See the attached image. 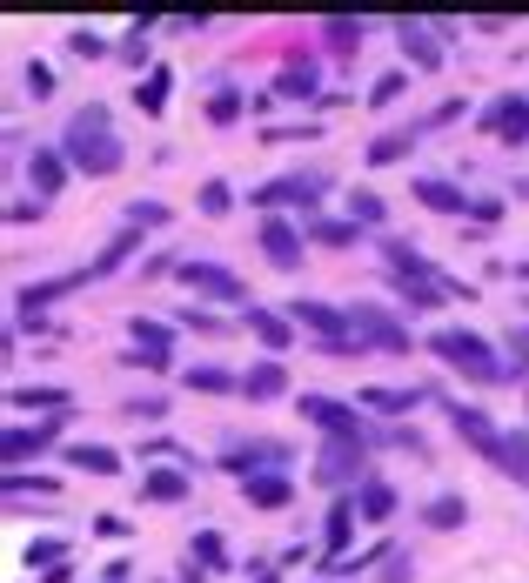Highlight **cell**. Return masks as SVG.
<instances>
[{"label": "cell", "mask_w": 529, "mask_h": 583, "mask_svg": "<svg viewBox=\"0 0 529 583\" xmlns=\"http://www.w3.org/2000/svg\"><path fill=\"white\" fill-rule=\"evenodd\" d=\"M355 510L369 516V523H382V516L396 510V490H389V483H362V496H355Z\"/></svg>", "instance_id": "ac0fdd59"}, {"label": "cell", "mask_w": 529, "mask_h": 583, "mask_svg": "<svg viewBox=\"0 0 529 583\" xmlns=\"http://www.w3.org/2000/svg\"><path fill=\"white\" fill-rule=\"evenodd\" d=\"M188 389H228V376L221 369H188Z\"/></svg>", "instance_id": "f35d334b"}, {"label": "cell", "mask_w": 529, "mask_h": 583, "mask_svg": "<svg viewBox=\"0 0 529 583\" xmlns=\"http://www.w3.org/2000/svg\"><path fill=\"white\" fill-rule=\"evenodd\" d=\"M282 362H255V369H248V376H242V389H248V396H255V403H268V396H282Z\"/></svg>", "instance_id": "4fadbf2b"}, {"label": "cell", "mask_w": 529, "mask_h": 583, "mask_svg": "<svg viewBox=\"0 0 529 583\" xmlns=\"http://www.w3.org/2000/svg\"><path fill=\"white\" fill-rule=\"evenodd\" d=\"M402 47L416 54V68H436V61H442V54H436V47H429V41H422V34H416V27H409V21H402Z\"/></svg>", "instance_id": "83f0119b"}, {"label": "cell", "mask_w": 529, "mask_h": 583, "mask_svg": "<svg viewBox=\"0 0 529 583\" xmlns=\"http://www.w3.org/2000/svg\"><path fill=\"white\" fill-rule=\"evenodd\" d=\"M429 349H436L442 362H456L463 376H476V382H503V362H496V349H489L483 336H469V329H436V336H429Z\"/></svg>", "instance_id": "7a4b0ae2"}, {"label": "cell", "mask_w": 529, "mask_h": 583, "mask_svg": "<svg viewBox=\"0 0 529 583\" xmlns=\"http://www.w3.org/2000/svg\"><path fill=\"white\" fill-rule=\"evenodd\" d=\"M329 41L342 47V54H349V47L362 41V21H329Z\"/></svg>", "instance_id": "836d02e7"}, {"label": "cell", "mask_w": 529, "mask_h": 583, "mask_svg": "<svg viewBox=\"0 0 529 583\" xmlns=\"http://www.w3.org/2000/svg\"><path fill=\"white\" fill-rule=\"evenodd\" d=\"M161 101H168V74H148V88H141V108H148V114H161Z\"/></svg>", "instance_id": "d6a6232c"}, {"label": "cell", "mask_w": 529, "mask_h": 583, "mask_svg": "<svg viewBox=\"0 0 529 583\" xmlns=\"http://www.w3.org/2000/svg\"><path fill=\"white\" fill-rule=\"evenodd\" d=\"M382 583H409V557H396V550H389V577Z\"/></svg>", "instance_id": "b9f144b4"}, {"label": "cell", "mask_w": 529, "mask_h": 583, "mask_svg": "<svg viewBox=\"0 0 529 583\" xmlns=\"http://www.w3.org/2000/svg\"><path fill=\"white\" fill-rule=\"evenodd\" d=\"M375 222H382V195L362 188V195H355V228H375Z\"/></svg>", "instance_id": "1f68e13d"}, {"label": "cell", "mask_w": 529, "mask_h": 583, "mask_svg": "<svg viewBox=\"0 0 529 583\" xmlns=\"http://www.w3.org/2000/svg\"><path fill=\"white\" fill-rule=\"evenodd\" d=\"M349 523H355V503H335V516H329V550H342V543H349Z\"/></svg>", "instance_id": "f1b7e54d"}, {"label": "cell", "mask_w": 529, "mask_h": 583, "mask_svg": "<svg viewBox=\"0 0 529 583\" xmlns=\"http://www.w3.org/2000/svg\"><path fill=\"white\" fill-rule=\"evenodd\" d=\"M489 128H496L503 141H523L529 135V101H523V94H503V101L489 108Z\"/></svg>", "instance_id": "ba28073f"}, {"label": "cell", "mask_w": 529, "mask_h": 583, "mask_svg": "<svg viewBox=\"0 0 529 583\" xmlns=\"http://www.w3.org/2000/svg\"><path fill=\"white\" fill-rule=\"evenodd\" d=\"M248 329H255L268 349H282V342H288V322H282V315H268V309H255V302H248Z\"/></svg>", "instance_id": "ffe728a7"}, {"label": "cell", "mask_w": 529, "mask_h": 583, "mask_svg": "<svg viewBox=\"0 0 529 583\" xmlns=\"http://www.w3.org/2000/svg\"><path fill=\"white\" fill-rule=\"evenodd\" d=\"M248 503H262V510H282V503H288V476H248Z\"/></svg>", "instance_id": "e0dca14e"}, {"label": "cell", "mask_w": 529, "mask_h": 583, "mask_svg": "<svg viewBox=\"0 0 529 583\" xmlns=\"http://www.w3.org/2000/svg\"><path fill=\"white\" fill-rule=\"evenodd\" d=\"M509 356L529 369V322H523V329H509Z\"/></svg>", "instance_id": "60d3db41"}, {"label": "cell", "mask_w": 529, "mask_h": 583, "mask_svg": "<svg viewBox=\"0 0 529 583\" xmlns=\"http://www.w3.org/2000/svg\"><path fill=\"white\" fill-rule=\"evenodd\" d=\"M362 403H369V409H416L422 396H416V389H362Z\"/></svg>", "instance_id": "484cf974"}, {"label": "cell", "mask_w": 529, "mask_h": 583, "mask_svg": "<svg viewBox=\"0 0 529 583\" xmlns=\"http://www.w3.org/2000/svg\"><path fill=\"white\" fill-rule=\"evenodd\" d=\"M422 516H429L436 530H456V523H463V516H469V503H463V496H436V503H429V510H422Z\"/></svg>", "instance_id": "603a6c76"}, {"label": "cell", "mask_w": 529, "mask_h": 583, "mask_svg": "<svg viewBox=\"0 0 529 583\" xmlns=\"http://www.w3.org/2000/svg\"><path fill=\"white\" fill-rule=\"evenodd\" d=\"M262 255L275 262V269H295V262H302V235H295L282 215H268L262 222Z\"/></svg>", "instance_id": "277c9868"}, {"label": "cell", "mask_w": 529, "mask_h": 583, "mask_svg": "<svg viewBox=\"0 0 529 583\" xmlns=\"http://www.w3.org/2000/svg\"><path fill=\"white\" fill-rule=\"evenodd\" d=\"M228 202H235L228 181H208V188H201V215H228Z\"/></svg>", "instance_id": "4dcf8cb0"}, {"label": "cell", "mask_w": 529, "mask_h": 583, "mask_svg": "<svg viewBox=\"0 0 529 583\" xmlns=\"http://www.w3.org/2000/svg\"><path fill=\"white\" fill-rule=\"evenodd\" d=\"M54 429H61V423H41V429H7V463H21V456L47 449V443H54Z\"/></svg>", "instance_id": "9a60e30c"}, {"label": "cell", "mask_w": 529, "mask_h": 583, "mask_svg": "<svg viewBox=\"0 0 529 583\" xmlns=\"http://www.w3.org/2000/svg\"><path fill=\"white\" fill-rule=\"evenodd\" d=\"M288 322H309L315 336H329V342H342V336H349V315H342V309H329V302H288Z\"/></svg>", "instance_id": "5b68a950"}, {"label": "cell", "mask_w": 529, "mask_h": 583, "mask_svg": "<svg viewBox=\"0 0 529 583\" xmlns=\"http://www.w3.org/2000/svg\"><path fill=\"white\" fill-rule=\"evenodd\" d=\"M255 202H262V208H288V202H302V208H309V202H315V181H302V175L268 181V188H255Z\"/></svg>", "instance_id": "30bf717a"}, {"label": "cell", "mask_w": 529, "mask_h": 583, "mask_svg": "<svg viewBox=\"0 0 529 583\" xmlns=\"http://www.w3.org/2000/svg\"><path fill=\"white\" fill-rule=\"evenodd\" d=\"M141 490L155 496V503H175V496H188V476H181V470H148Z\"/></svg>", "instance_id": "d6986e66"}, {"label": "cell", "mask_w": 529, "mask_h": 583, "mask_svg": "<svg viewBox=\"0 0 529 583\" xmlns=\"http://www.w3.org/2000/svg\"><path fill=\"white\" fill-rule=\"evenodd\" d=\"M67 47H74L81 61H94V54H101V34H94V27H81V34H67Z\"/></svg>", "instance_id": "e575fe53"}, {"label": "cell", "mask_w": 529, "mask_h": 583, "mask_svg": "<svg viewBox=\"0 0 529 583\" xmlns=\"http://www.w3.org/2000/svg\"><path fill=\"white\" fill-rule=\"evenodd\" d=\"M302 416H309L315 429H329L335 443H355V429H362V423H355V409L349 403H329V396H302Z\"/></svg>", "instance_id": "3957f363"}, {"label": "cell", "mask_w": 529, "mask_h": 583, "mask_svg": "<svg viewBox=\"0 0 529 583\" xmlns=\"http://www.w3.org/2000/svg\"><path fill=\"white\" fill-rule=\"evenodd\" d=\"M101 121H108V114L88 108V114H74V128H67V161L88 168V175H114V168H121V141H114Z\"/></svg>", "instance_id": "6da1fadb"}, {"label": "cell", "mask_w": 529, "mask_h": 583, "mask_svg": "<svg viewBox=\"0 0 529 583\" xmlns=\"http://www.w3.org/2000/svg\"><path fill=\"white\" fill-rule=\"evenodd\" d=\"M181 282H188V289H208V295H221V302H242V282H235V275L228 269H208V262H181Z\"/></svg>", "instance_id": "8992f818"}, {"label": "cell", "mask_w": 529, "mask_h": 583, "mask_svg": "<svg viewBox=\"0 0 529 583\" xmlns=\"http://www.w3.org/2000/svg\"><path fill=\"white\" fill-rule=\"evenodd\" d=\"M409 148H416V141H409V135H382V141H375V148H369V161H402V155H409Z\"/></svg>", "instance_id": "f546056e"}, {"label": "cell", "mask_w": 529, "mask_h": 583, "mask_svg": "<svg viewBox=\"0 0 529 583\" xmlns=\"http://www.w3.org/2000/svg\"><path fill=\"white\" fill-rule=\"evenodd\" d=\"M315 242H322V248H349L355 242V222H315Z\"/></svg>", "instance_id": "4316f807"}, {"label": "cell", "mask_w": 529, "mask_h": 583, "mask_svg": "<svg viewBox=\"0 0 529 583\" xmlns=\"http://www.w3.org/2000/svg\"><path fill=\"white\" fill-rule=\"evenodd\" d=\"M7 403H14V409H67L74 396H67V389H14Z\"/></svg>", "instance_id": "7402d4cb"}, {"label": "cell", "mask_w": 529, "mask_h": 583, "mask_svg": "<svg viewBox=\"0 0 529 583\" xmlns=\"http://www.w3.org/2000/svg\"><path fill=\"white\" fill-rule=\"evenodd\" d=\"M27 563H61V543L41 537V543H27Z\"/></svg>", "instance_id": "74e56055"}, {"label": "cell", "mask_w": 529, "mask_h": 583, "mask_svg": "<svg viewBox=\"0 0 529 583\" xmlns=\"http://www.w3.org/2000/svg\"><path fill=\"white\" fill-rule=\"evenodd\" d=\"M516 275H523V282H529V262H516Z\"/></svg>", "instance_id": "7bdbcfd3"}, {"label": "cell", "mask_w": 529, "mask_h": 583, "mask_svg": "<svg viewBox=\"0 0 529 583\" xmlns=\"http://www.w3.org/2000/svg\"><path fill=\"white\" fill-rule=\"evenodd\" d=\"M402 88H409V81H402V74H382V81H375V94H369V101H396Z\"/></svg>", "instance_id": "ab89813d"}, {"label": "cell", "mask_w": 529, "mask_h": 583, "mask_svg": "<svg viewBox=\"0 0 529 583\" xmlns=\"http://www.w3.org/2000/svg\"><path fill=\"white\" fill-rule=\"evenodd\" d=\"M235 114H242L235 94H215V101H208V121H235Z\"/></svg>", "instance_id": "d590c367"}, {"label": "cell", "mask_w": 529, "mask_h": 583, "mask_svg": "<svg viewBox=\"0 0 529 583\" xmlns=\"http://www.w3.org/2000/svg\"><path fill=\"white\" fill-rule=\"evenodd\" d=\"M67 463H74V470H88V476H114V470H121V456L101 449V443H74V449H67Z\"/></svg>", "instance_id": "8fae6325"}, {"label": "cell", "mask_w": 529, "mask_h": 583, "mask_svg": "<svg viewBox=\"0 0 529 583\" xmlns=\"http://www.w3.org/2000/svg\"><path fill=\"white\" fill-rule=\"evenodd\" d=\"M416 202H429L436 215H463V208H476V202H463L449 181H416Z\"/></svg>", "instance_id": "5bb4252c"}, {"label": "cell", "mask_w": 529, "mask_h": 583, "mask_svg": "<svg viewBox=\"0 0 529 583\" xmlns=\"http://www.w3.org/2000/svg\"><path fill=\"white\" fill-rule=\"evenodd\" d=\"M61 181H67V161L54 155V148H34V188H41V202L61 195Z\"/></svg>", "instance_id": "7c38bea8"}, {"label": "cell", "mask_w": 529, "mask_h": 583, "mask_svg": "<svg viewBox=\"0 0 529 583\" xmlns=\"http://www.w3.org/2000/svg\"><path fill=\"white\" fill-rule=\"evenodd\" d=\"M503 476L529 483V436H509V443H503Z\"/></svg>", "instance_id": "d4e9b609"}, {"label": "cell", "mask_w": 529, "mask_h": 583, "mask_svg": "<svg viewBox=\"0 0 529 583\" xmlns=\"http://www.w3.org/2000/svg\"><path fill=\"white\" fill-rule=\"evenodd\" d=\"M349 329L369 336V342H382V349H409V329H396L382 309H349Z\"/></svg>", "instance_id": "52a82bcc"}, {"label": "cell", "mask_w": 529, "mask_h": 583, "mask_svg": "<svg viewBox=\"0 0 529 583\" xmlns=\"http://www.w3.org/2000/svg\"><path fill=\"white\" fill-rule=\"evenodd\" d=\"M449 416H456V429H463V436H469L476 449H483V456H496V463H503V436L489 429V416H483V409H449Z\"/></svg>", "instance_id": "9c48e42d"}, {"label": "cell", "mask_w": 529, "mask_h": 583, "mask_svg": "<svg viewBox=\"0 0 529 583\" xmlns=\"http://www.w3.org/2000/svg\"><path fill=\"white\" fill-rule=\"evenodd\" d=\"M362 470V456H355V443H329L322 449V483H342V476Z\"/></svg>", "instance_id": "2e32d148"}, {"label": "cell", "mask_w": 529, "mask_h": 583, "mask_svg": "<svg viewBox=\"0 0 529 583\" xmlns=\"http://www.w3.org/2000/svg\"><path fill=\"white\" fill-rule=\"evenodd\" d=\"M382 255H389V269H396L402 282H409V275H429V262H422L409 242H382Z\"/></svg>", "instance_id": "44dd1931"}, {"label": "cell", "mask_w": 529, "mask_h": 583, "mask_svg": "<svg viewBox=\"0 0 529 583\" xmlns=\"http://www.w3.org/2000/svg\"><path fill=\"white\" fill-rule=\"evenodd\" d=\"M27 88H34V101H41V94H54V74H47L41 61H27Z\"/></svg>", "instance_id": "8d00e7d4"}, {"label": "cell", "mask_w": 529, "mask_h": 583, "mask_svg": "<svg viewBox=\"0 0 529 583\" xmlns=\"http://www.w3.org/2000/svg\"><path fill=\"white\" fill-rule=\"evenodd\" d=\"M128 336L141 342L148 356H168V329H161V322H141V315H134V322H128Z\"/></svg>", "instance_id": "cb8c5ba5"}]
</instances>
